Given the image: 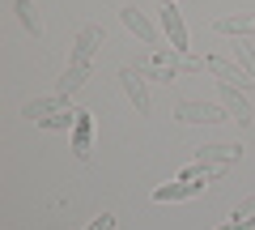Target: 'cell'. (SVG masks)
I'll return each mask as SVG.
<instances>
[{"mask_svg": "<svg viewBox=\"0 0 255 230\" xmlns=\"http://www.w3.org/2000/svg\"><path fill=\"white\" fill-rule=\"evenodd\" d=\"M162 30H166V38H170L174 55L187 60V26H183V13L174 9V4H162ZM187 64H196V60H187Z\"/></svg>", "mask_w": 255, "mask_h": 230, "instance_id": "6da1fadb", "label": "cell"}, {"mask_svg": "<svg viewBox=\"0 0 255 230\" xmlns=\"http://www.w3.org/2000/svg\"><path fill=\"white\" fill-rule=\"evenodd\" d=\"M174 115L183 124H217V120H226V107L221 102H179Z\"/></svg>", "mask_w": 255, "mask_h": 230, "instance_id": "7a4b0ae2", "label": "cell"}, {"mask_svg": "<svg viewBox=\"0 0 255 230\" xmlns=\"http://www.w3.org/2000/svg\"><path fill=\"white\" fill-rule=\"evenodd\" d=\"M98 43H102V30L98 26H85L81 34H77L73 51H68V64H73V68H90V55L98 51Z\"/></svg>", "mask_w": 255, "mask_h": 230, "instance_id": "3957f363", "label": "cell"}, {"mask_svg": "<svg viewBox=\"0 0 255 230\" xmlns=\"http://www.w3.org/2000/svg\"><path fill=\"white\" fill-rule=\"evenodd\" d=\"M119 81H124L128 98H132V107H136L140 115H149V107H153V102H149V90H145V77H140L136 68H124V73H119Z\"/></svg>", "mask_w": 255, "mask_h": 230, "instance_id": "277c9868", "label": "cell"}, {"mask_svg": "<svg viewBox=\"0 0 255 230\" xmlns=\"http://www.w3.org/2000/svg\"><path fill=\"white\" fill-rule=\"evenodd\" d=\"M140 77H153V81H166L170 85L174 77H179V60L174 55H153V60H145V64H136Z\"/></svg>", "mask_w": 255, "mask_h": 230, "instance_id": "5b68a950", "label": "cell"}, {"mask_svg": "<svg viewBox=\"0 0 255 230\" xmlns=\"http://www.w3.org/2000/svg\"><path fill=\"white\" fill-rule=\"evenodd\" d=\"M55 111H68V94H51V98H34V102H26L21 107V115L26 120H47V115H55Z\"/></svg>", "mask_w": 255, "mask_h": 230, "instance_id": "8992f818", "label": "cell"}, {"mask_svg": "<svg viewBox=\"0 0 255 230\" xmlns=\"http://www.w3.org/2000/svg\"><path fill=\"white\" fill-rule=\"evenodd\" d=\"M204 179H179V184H162V188H153V201H187V196H196V192H204Z\"/></svg>", "mask_w": 255, "mask_h": 230, "instance_id": "52a82bcc", "label": "cell"}, {"mask_svg": "<svg viewBox=\"0 0 255 230\" xmlns=\"http://www.w3.org/2000/svg\"><path fill=\"white\" fill-rule=\"evenodd\" d=\"M90 141H94V115H90V111H77V124H73V154H77V158H90Z\"/></svg>", "mask_w": 255, "mask_h": 230, "instance_id": "ba28073f", "label": "cell"}, {"mask_svg": "<svg viewBox=\"0 0 255 230\" xmlns=\"http://www.w3.org/2000/svg\"><path fill=\"white\" fill-rule=\"evenodd\" d=\"M221 107H226L238 124H251V102L238 94V85H226V81H221Z\"/></svg>", "mask_w": 255, "mask_h": 230, "instance_id": "9c48e42d", "label": "cell"}, {"mask_svg": "<svg viewBox=\"0 0 255 230\" xmlns=\"http://www.w3.org/2000/svg\"><path fill=\"white\" fill-rule=\"evenodd\" d=\"M204 68H209L213 77H221L226 85H255V81H251V77H247L238 64H226V60H217V55H209V60H204Z\"/></svg>", "mask_w": 255, "mask_h": 230, "instance_id": "30bf717a", "label": "cell"}, {"mask_svg": "<svg viewBox=\"0 0 255 230\" xmlns=\"http://www.w3.org/2000/svg\"><path fill=\"white\" fill-rule=\"evenodd\" d=\"M238 154H243L238 145H204L196 154V162L200 166H230V162H238Z\"/></svg>", "mask_w": 255, "mask_h": 230, "instance_id": "8fae6325", "label": "cell"}, {"mask_svg": "<svg viewBox=\"0 0 255 230\" xmlns=\"http://www.w3.org/2000/svg\"><path fill=\"white\" fill-rule=\"evenodd\" d=\"M119 17H124V26L132 30V34H136L140 43H157V30L149 26V17H145V13H140V9H124V13H119Z\"/></svg>", "mask_w": 255, "mask_h": 230, "instance_id": "7c38bea8", "label": "cell"}, {"mask_svg": "<svg viewBox=\"0 0 255 230\" xmlns=\"http://www.w3.org/2000/svg\"><path fill=\"white\" fill-rule=\"evenodd\" d=\"M217 34H255V13H238V17H217L213 21Z\"/></svg>", "mask_w": 255, "mask_h": 230, "instance_id": "4fadbf2b", "label": "cell"}, {"mask_svg": "<svg viewBox=\"0 0 255 230\" xmlns=\"http://www.w3.org/2000/svg\"><path fill=\"white\" fill-rule=\"evenodd\" d=\"M85 77H90V68H73V64H68V68H64V77L55 81V94H73V90H81Z\"/></svg>", "mask_w": 255, "mask_h": 230, "instance_id": "5bb4252c", "label": "cell"}, {"mask_svg": "<svg viewBox=\"0 0 255 230\" xmlns=\"http://www.w3.org/2000/svg\"><path fill=\"white\" fill-rule=\"evenodd\" d=\"M17 17H21V26L26 30H43V21H38V9H34V0H17Z\"/></svg>", "mask_w": 255, "mask_h": 230, "instance_id": "9a60e30c", "label": "cell"}, {"mask_svg": "<svg viewBox=\"0 0 255 230\" xmlns=\"http://www.w3.org/2000/svg\"><path fill=\"white\" fill-rule=\"evenodd\" d=\"M234 60H238V68H243V73L255 81V51H251V47H247V43H238V47H234Z\"/></svg>", "mask_w": 255, "mask_h": 230, "instance_id": "2e32d148", "label": "cell"}, {"mask_svg": "<svg viewBox=\"0 0 255 230\" xmlns=\"http://www.w3.org/2000/svg\"><path fill=\"white\" fill-rule=\"evenodd\" d=\"M43 128H73L77 124V111L68 107V111H55V115H47V120H38Z\"/></svg>", "mask_w": 255, "mask_h": 230, "instance_id": "e0dca14e", "label": "cell"}, {"mask_svg": "<svg viewBox=\"0 0 255 230\" xmlns=\"http://www.w3.org/2000/svg\"><path fill=\"white\" fill-rule=\"evenodd\" d=\"M234 222H255V196H251L247 205H238V209H234Z\"/></svg>", "mask_w": 255, "mask_h": 230, "instance_id": "ac0fdd59", "label": "cell"}, {"mask_svg": "<svg viewBox=\"0 0 255 230\" xmlns=\"http://www.w3.org/2000/svg\"><path fill=\"white\" fill-rule=\"evenodd\" d=\"M85 230H115V218H111V213H102V218H94Z\"/></svg>", "mask_w": 255, "mask_h": 230, "instance_id": "d6986e66", "label": "cell"}, {"mask_svg": "<svg viewBox=\"0 0 255 230\" xmlns=\"http://www.w3.org/2000/svg\"><path fill=\"white\" fill-rule=\"evenodd\" d=\"M217 230H255V222H226V226H217Z\"/></svg>", "mask_w": 255, "mask_h": 230, "instance_id": "ffe728a7", "label": "cell"}, {"mask_svg": "<svg viewBox=\"0 0 255 230\" xmlns=\"http://www.w3.org/2000/svg\"><path fill=\"white\" fill-rule=\"evenodd\" d=\"M162 4H174V0H162Z\"/></svg>", "mask_w": 255, "mask_h": 230, "instance_id": "44dd1931", "label": "cell"}]
</instances>
